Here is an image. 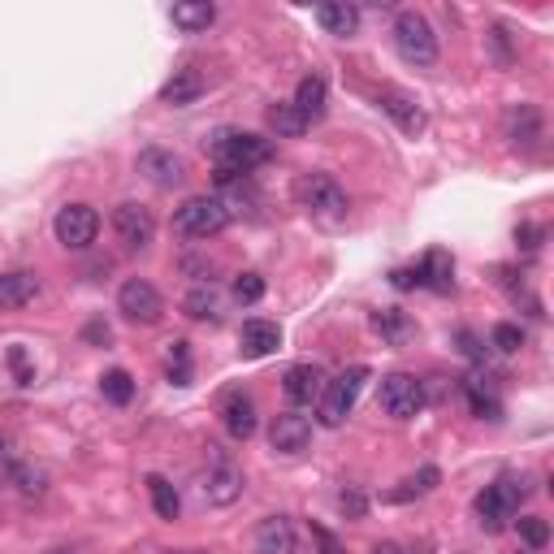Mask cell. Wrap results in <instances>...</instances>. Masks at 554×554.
<instances>
[{"mask_svg": "<svg viewBox=\"0 0 554 554\" xmlns=\"http://www.w3.org/2000/svg\"><path fill=\"white\" fill-rule=\"evenodd\" d=\"M139 174L148 178L152 187L174 191V187H182V178H187V165H182V156L165 152V148H143L139 152Z\"/></svg>", "mask_w": 554, "mask_h": 554, "instance_id": "13", "label": "cell"}, {"mask_svg": "<svg viewBox=\"0 0 554 554\" xmlns=\"http://www.w3.org/2000/svg\"><path fill=\"white\" fill-rule=\"evenodd\" d=\"M321 390H325V373L316 364H295L290 373L282 377V394L295 407H308V403H316L321 399Z\"/></svg>", "mask_w": 554, "mask_h": 554, "instance_id": "15", "label": "cell"}, {"mask_svg": "<svg viewBox=\"0 0 554 554\" xmlns=\"http://www.w3.org/2000/svg\"><path fill=\"white\" fill-rule=\"evenodd\" d=\"M9 481H18L22 494H39V490H44V472H31V468H13Z\"/></svg>", "mask_w": 554, "mask_h": 554, "instance_id": "37", "label": "cell"}, {"mask_svg": "<svg viewBox=\"0 0 554 554\" xmlns=\"http://www.w3.org/2000/svg\"><path fill=\"white\" fill-rule=\"evenodd\" d=\"M273 156V143L265 135H247V130H217L208 139V161L217 169V187L247 178L252 169H260Z\"/></svg>", "mask_w": 554, "mask_h": 554, "instance_id": "1", "label": "cell"}, {"mask_svg": "<svg viewBox=\"0 0 554 554\" xmlns=\"http://www.w3.org/2000/svg\"><path fill=\"white\" fill-rule=\"evenodd\" d=\"M394 48H399V57L407 65H433L438 61V35H433L425 13L403 9L399 18H394Z\"/></svg>", "mask_w": 554, "mask_h": 554, "instance_id": "5", "label": "cell"}, {"mask_svg": "<svg viewBox=\"0 0 554 554\" xmlns=\"http://www.w3.org/2000/svg\"><path fill=\"white\" fill-rule=\"evenodd\" d=\"M256 554H295V524L286 516H269L256 529Z\"/></svg>", "mask_w": 554, "mask_h": 554, "instance_id": "20", "label": "cell"}, {"mask_svg": "<svg viewBox=\"0 0 554 554\" xmlns=\"http://www.w3.org/2000/svg\"><path fill=\"white\" fill-rule=\"evenodd\" d=\"M113 234L122 247H130V252H148L152 239H156V221L143 204L126 200V204L113 208Z\"/></svg>", "mask_w": 554, "mask_h": 554, "instance_id": "9", "label": "cell"}, {"mask_svg": "<svg viewBox=\"0 0 554 554\" xmlns=\"http://www.w3.org/2000/svg\"><path fill=\"white\" fill-rule=\"evenodd\" d=\"M204 96V74L200 70H174V78L161 87V104H191Z\"/></svg>", "mask_w": 554, "mask_h": 554, "instance_id": "24", "label": "cell"}, {"mask_svg": "<svg viewBox=\"0 0 554 554\" xmlns=\"http://www.w3.org/2000/svg\"><path fill=\"white\" fill-rule=\"evenodd\" d=\"M390 282H394V290H416L420 286V265L416 269H394Z\"/></svg>", "mask_w": 554, "mask_h": 554, "instance_id": "40", "label": "cell"}, {"mask_svg": "<svg viewBox=\"0 0 554 554\" xmlns=\"http://www.w3.org/2000/svg\"><path fill=\"white\" fill-rule=\"evenodd\" d=\"M169 554H204V550H169Z\"/></svg>", "mask_w": 554, "mask_h": 554, "instance_id": "45", "label": "cell"}, {"mask_svg": "<svg viewBox=\"0 0 554 554\" xmlns=\"http://www.w3.org/2000/svg\"><path fill=\"white\" fill-rule=\"evenodd\" d=\"M503 130L516 148H533V143L542 139V109H537V104H511Z\"/></svg>", "mask_w": 554, "mask_h": 554, "instance_id": "17", "label": "cell"}, {"mask_svg": "<svg viewBox=\"0 0 554 554\" xmlns=\"http://www.w3.org/2000/svg\"><path fill=\"white\" fill-rule=\"evenodd\" d=\"M148 494H152V511H156V516H161V520H178L182 498H178V490L165 477H148Z\"/></svg>", "mask_w": 554, "mask_h": 554, "instance_id": "27", "label": "cell"}, {"mask_svg": "<svg viewBox=\"0 0 554 554\" xmlns=\"http://www.w3.org/2000/svg\"><path fill=\"white\" fill-rule=\"evenodd\" d=\"M265 277H260V273H239V277H234V299H239V303H260V299H265Z\"/></svg>", "mask_w": 554, "mask_h": 554, "instance_id": "35", "label": "cell"}, {"mask_svg": "<svg viewBox=\"0 0 554 554\" xmlns=\"http://www.w3.org/2000/svg\"><path fill=\"white\" fill-rule=\"evenodd\" d=\"M9 364H13V373H18V386H31L35 373H31V364H26V351L22 347H9Z\"/></svg>", "mask_w": 554, "mask_h": 554, "instance_id": "38", "label": "cell"}, {"mask_svg": "<svg viewBox=\"0 0 554 554\" xmlns=\"http://www.w3.org/2000/svg\"><path fill=\"white\" fill-rule=\"evenodd\" d=\"M52 230H57V243L70 247V252H87L91 243H96L100 234V213L91 204H65L57 221H52Z\"/></svg>", "mask_w": 554, "mask_h": 554, "instance_id": "7", "label": "cell"}, {"mask_svg": "<svg viewBox=\"0 0 554 554\" xmlns=\"http://www.w3.org/2000/svg\"><path fill=\"white\" fill-rule=\"evenodd\" d=\"M269 130H277V139H299L303 130H308V122L299 117L295 104H273V109H269Z\"/></svg>", "mask_w": 554, "mask_h": 554, "instance_id": "30", "label": "cell"}, {"mask_svg": "<svg viewBox=\"0 0 554 554\" xmlns=\"http://www.w3.org/2000/svg\"><path fill=\"white\" fill-rule=\"evenodd\" d=\"M295 195H299V204L308 208L312 217H321V221H342V217H347V208H351L347 191L338 187L334 174H303Z\"/></svg>", "mask_w": 554, "mask_h": 554, "instance_id": "6", "label": "cell"}, {"mask_svg": "<svg viewBox=\"0 0 554 554\" xmlns=\"http://www.w3.org/2000/svg\"><path fill=\"white\" fill-rule=\"evenodd\" d=\"M377 104H381V113H386L390 122L403 130V135H420V130H425V109H420L416 96H407V91L386 87L377 96Z\"/></svg>", "mask_w": 554, "mask_h": 554, "instance_id": "14", "label": "cell"}, {"mask_svg": "<svg viewBox=\"0 0 554 554\" xmlns=\"http://www.w3.org/2000/svg\"><path fill=\"white\" fill-rule=\"evenodd\" d=\"M368 377H373V373H368L364 364H355V368H347V373H338L334 381H325L321 399H316V420H321L325 429H338L342 420L355 412V399H360Z\"/></svg>", "mask_w": 554, "mask_h": 554, "instance_id": "3", "label": "cell"}, {"mask_svg": "<svg viewBox=\"0 0 554 554\" xmlns=\"http://www.w3.org/2000/svg\"><path fill=\"white\" fill-rule=\"evenodd\" d=\"M468 403H472V412H477L481 420H498V416H503V407H498V399H494V394L468 390Z\"/></svg>", "mask_w": 554, "mask_h": 554, "instance_id": "36", "label": "cell"}, {"mask_svg": "<svg viewBox=\"0 0 554 554\" xmlns=\"http://www.w3.org/2000/svg\"><path fill=\"white\" fill-rule=\"evenodd\" d=\"M529 498V481L524 477H498L477 494V520L485 533H503L507 520H516L520 503Z\"/></svg>", "mask_w": 554, "mask_h": 554, "instance_id": "2", "label": "cell"}, {"mask_svg": "<svg viewBox=\"0 0 554 554\" xmlns=\"http://www.w3.org/2000/svg\"><path fill=\"white\" fill-rule=\"evenodd\" d=\"M438 481H442V472H438V468H420L416 477H407V481L399 485V490H390V503H412V498L429 494Z\"/></svg>", "mask_w": 554, "mask_h": 554, "instance_id": "32", "label": "cell"}, {"mask_svg": "<svg viewBox=\"0 0 554 554\" xmlns=\"http://www.w3.org/2000/svg\"><path fill=\"white\" fill-rule=\"evenodd\" d=\"M420 407H425V394H420V381L407 373H390L381 377V412L394 420H412Z\"/></svg>", "mask_w": 554, "mask_h": 554, "instance_id": "10", "label": "cell"}, {"mask_svg": "<svg viewBox=\"0 0 554 554\" xmlns=\"http://www.w3.org/2000/svg\"><path fill=\"white\" fill-rule=\"evenodd\" d=\"M516 529H520V537H524V542H529L533 550H546V542H550V524H546L542 516H520Z\"/></svg>", "mask_w": 554, "mask_h": 554, "instance_id": "34", "label": "cell"}, {"mask_svg": "<svg viewBox=\"0 0 554 554\" xmlns=\"http://www.w3.org/2000/svg\"><path fill=\"white\" fill-rule=\"evenodd\" d=\"M490 342H494V347L503 351V355H516V351L524 347V329L511 325V321H498V325L490 329Z\"/></svg>", "mask_w": 554, "mask_h": 554, "instance_id": "33", "label": "cell"}, {"mask_svg": "<svg viewBox=\"0 0 554 554\" xmlns=\"http://www.w3.org/2000/svg\"><path fill=\"white\" fill-rule=\"evenodd\" d=\"M277 347H282V329H277V321H265V316H256V321L243 325V334H239L243 360H260V355H273Z\"/></svg>", "mask_w": 554, "mask_h": 554, "instance_id": "16", "label": "cell"}, {"mask_svg": "<svg viewBox=\"0 0 554 554\" xmlns=\"http://www.w3.org/2000/svg\"><path fill=\"white\" fill-rule=\"evenodd\" d=\"M100 394L109 399L113 407H126L130 399H135V381H130L126 368H109V373L100 377Z\"/></svg>", "mask_w": 554, "mask_h": 554, "instance_id": "29", "label": "cell"}, {"mask_svg": "<svg viewBox=\"0 0 554 554\" xmlns=\"http://www.w3.org/2000/svg\"><path fill=\"white\" fill-rule=\"evenodd\" d=\"M312 537H316V542H321V550H325V554H342V546L334 542V533H325V529H312Z\"/></svg>", "mask_w": 554, "mask_h": 554, "instance_id": "43", "label": "cell"}, {"mask_svg": "<svg viewBox=\"0 0 554 554\" xmlns=\"http://www.w3.org/2000/svg\"><path fill=\"white\" fill-rule=\"evenodd\" d=\"M226 226H230V213L221 204V195H191L174 213V230L182 239H217Z\"/></svg>", "mask_w": 554, "mask_h": 554, "instance_id": "4", "label": "cell"}, {"mask_svg": "<svg viewBox=\"0 0 554 554\" xmlns=\"http://www.w3.org/2000/svg\"><path fill=\"white\" fill-rule=\"evenodd\" d=\"M169 18H174L178 31L200 35V31H208V26L217 22V5H208V0H182V5L169 9Z\"/></svg>", "mask_w": 554, "mask_h": 554, "instance_id": "22", "label": "cell"}, {"mask_svg": "<svg viewBox=\"0 0 554 554\" xmlns=\"http://www.w3.org/2000/svg\"><path fill=\"white\" fill-rule=\"evenodd\" d=\"M83 338H87V342H100V347H104V342H109L113 334H109V325H104V321H91V325L83 329Z\"/></svg>", "mask_w": 554, "mask_h": 554, "instance_id": "42", "label": "cell"}, {"mask_svg": "<svg viewBox=\"0 0 554 554\" xmlns=\"http://www.w3.org/2000/svg\"><path fill=\"white\" fill-rule=\"evenodd\" d=\"M35 295H39V277L35 273H26V269L0 273V308L18 312V308H26V303H35Z\"/></svg>", "mask_w": 554, "mask_h": 554, "instance_id": "21", "label": "cell"}, {"mask_svg": "<svg viewBox=\"0 0 554 554\" xmlns=\"http://www.w3.org/2000/svg\"><path fill=\"white\" fill-rule=\"evenodd\" d=\"M373 329H377L381 338H390V342H407V338H412V321H407V312H399V308L373 312Z\"/></svg>", "mask_w": 554, "mask_h": 554, "instance_id": "28", "label": "cell"}, {"mask_svg": "<svg viewBox=\"0 0 554 554\" xmlns=\"http://www.w3.org/2000/svg\"><path fill=\"white\" fill-rule=\"evenodd\" d=\"M165 377L174 381V386H191V342L178 338L169 342V360H165Z\"/></svg>", "mask_w": 554, "mask_h": 554, "instance_id": "31", "label": "cell"}, {"mask_svg": "<svg viewBox=\"0 0 554 554\" xmlns=\"http://www.w3.org/2000/svg\"><path fill=\"white\" fill-rule=\"evenodd\" d=\"M373 554H403V550L394 546V542H381V546H373Z\"/></svg>", "mask_w": 554, "mask_h": 554, "instance_id": "44", "label": "cell"}, {"mask_svg": "<svg viewBox=\"0 0 554 554\" xmlns=\"http://www.w3.org/2000/svg\"><path fill=\"white\" fill-rule=\"evenodd\" d=\"M182 312H187L191 321H221V290L213 282L191 286L187 299H182Z\"/></svg>", "mask_w": 554, "mask_h": 554, "instance_id": "23", "label": "cell"}, {"mask_svg": "<svg viewBox=\"0 0 554 554\" xmlns=\"http://www.w3.org/2000/svg\"><path fill=\"white\" fill-rule=\"evenodd\" d=\"M117 312L126 316V321L135 325H156L165 312V299L161 290H156L152 282H143V277H130V282H122V290H117Z\"/></svg>", "mask_w": 554, "mask_h": 554, "instance_id": "8", "label": "cell"}, {"mask_svg": "<svg viewBox=\"0 0 554 554\" xmlns=\"http://www.w3.org/2000/svg\"><path fill=\"white\" fill-rule=\"evenodd\" d=\"M316 22H321L329 35H342V39H347V35L360 31V9L347 5V0H334V5H321V9H316Z\"/></svg>", "mask_w": 554, "mask_h": 554, "instance_id": "25", "label": "cell"}, {"mask_svg": "<svg viewBox=\"0 0 554 554\" xmlns=\"http://www.w3.org/2000/svg\"><path fill=\"white\" fill-rule=\"evenodd\" d=\"M420 286L438 290V295H451L455 290V260L446 252H429L425 265H420Z\"/></svg>", "mask_w": 554, "mask_h": 554, "instance_id": "26", "label": "cell"}, {"mask_svg": "<svg viewBox=\"0 0 554 554\" xmlns=\"http://www.w3.org/2000/svg\"><path fill=\"white\" fill-rule=\"evenodd\" d=\"M221 425L234 442H247L256 433V403L247 399V394H230L226 403H221Z\"/></svg>", "mask_w": 554, "mask_h": 554, "instance_id": "19", "label": "cell"}, {"mask_svg": "<svg viewBox=\"0 0 554 554\" xmlns=\"http://www.w3.org/2000/svg\"><path fill=\"white\" fill-rule=\"evenodd\" d=\"M299 109L303 122H321L325 109H329V87H325V78L321 74H308V78H299V87H295V100H290Z\"/></svg>", "mask_w": 554, "mask_h": 554, "instance_id": "18", "label": "cell"}, {"mask_svg": "<svg viewBox=\"0 0 554 554\" xmlns=\"http://www.w3.org/2000/svg\"><path fill=\"white\" fill-rule=\"evenodd\" d=\"M200 490H204V498L213 507H230V503H239V498H243L247 477L230 464V459H213V468H208V477H204Z\"/></svg>", "mask_w": 554, "mask_h": 554, "instance_id": "12", "label": "cell"}, {"mask_svg": "<svg viewBox=\"0 0 554 554\" xmlns=\"http://www.w3.org/2000/svg\"><path fill=\"white\" fill-rule=\"evenodd\" d=\"M338 503H342V511H347V516H364V494H355V490H347V494H342L338 498Z\"/></svg>", "mask_w": 554, "mask_h": 554, "instance_id": "41", "label": "cell"}, {"mask_svg": "<svg viewBox=\"0 0 554 554\" xmlns=\"http://www.w3.org/2000/svg\"><path fill=\"white\" fill-rule=\"evenodd\" d=\"M269 446L277 455H303L312 446V420L299 412H282L269 425Z\"/></svg>", "mask_w": 554, "mask_h": 554, "instance_id": "11", "label": "cell"}, {"mask_svg": "<svg viewBox=\"0 0 554 554\" xmlns=\"http://www.w3.org/2000/svg\"><path fill=\"white\" fill-rule=\"evenodd\" d=\"M516 239H520V247H524V252H537V247H542V226H533V221H524V226L516 230Z\"/></svg>", "mask_w": 554, "mask_h": 554, "instance_id": "39", "label": "cell"}]
</instances>
